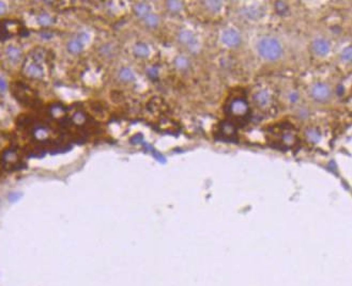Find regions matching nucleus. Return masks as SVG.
I'll list each match as a JSON object with an SVG mask.
<instances>
[{
	"mask_svg": "<svg viewBox=\"0 0 352 286\" xmlns=\"http://www.w3.org/2000/svg\"><path fill=\"white\" fill-rule=\"evenodd\" d=\"M167 7L171 12H179L182 10V2L180 1H167Z\"/></svg>",
	"mask_w": 352,
	"mask_h": 286,
	"instance_id": "nucleus-18",
	"label": "nucleus"
},
{
	"mask_svg": "<svg viewBox=\"0 0 352 286\" xmlns=\"http://www.w3.org/2000/svg\"><path fill=\"white\" fill-rule=\"evenodd\" d=\"M25 74L30 78L40 79L44 76V71L40 64L34 62L25 67Z\"/></svg>",
	"mask_w": 352,
	"mask_h": 286,
	"instance_id": "nucleus-4",
	"label": "nucleus"
},
{
	"mask_svg": "<svg viewBox=\"0 0 352 286\" xmlns=\"http://www.w3.org/2000/svg\"><path fill=\"white\" fill-rule=\"evenodd\" d=\"M77 39L82 42L83 45H85L87 43V42H88L89 35L86 32H82V33H80V35L77 36Z\"/></svg>",
	"mask_w": 352,
	"mask_h": 286,
	"instance_id": "nucleus-22",
	"label": "nucleus"
},
{
	"mask_svg": "<svg viewBox=\"0 0 352 286\" xmlns=\"http://www.w3.org/2000/svg\"><path fill=\"white\" fill-rule=\"evenodd\" d=\"M6 55L9 58V60H11L14 63H17L20 59H22L23 52H22V49L18 48V47L13 46V45H10V46L7 47Z\"/></svg>",
	"mask_w": 352,
	"mask_h": 286,
	"instance_id": "nucleus-6",
	"label": "nucleus"
},
{
	"mask_svg": "<svg viewBox=\"0 0 352 286\" xmlns=\"http://www.w3.org/2000/svg\"><path fill=\"white\" fill-rule=\"evenodd\" d=\"M259 55L267 60L275 61L280 59L283 54V47L280 42L274 38H264L257 45Z\"/></svg>",
	"mask_w": 352,
	"mask_h": 286,
	"instance_id": "nucleus-1",
	"label": "nucleus"
},
{
	"mask_svg": "<svg viewBox=\"0 0 352 286\" xmlns=\"http://www.w3.org/2000/svg\"><path fill=\"white\" fill-rule=\"evenodd\" d=\"M134 54L137 57H141V58L148 57V55H149L148 46L145 44H141V43L137 44L134 47Z\"/></svg>",
	"mask_w": 352,
	"mask_h": 286,
	"instance_id": "nucleus-12",
	"label": "nucleus"
},
{
	"mask_svg": "<svg viewBox=\"0 0 352 286\" xmlns=\"http://www.w3.org/2000/svg\"><path fill=\"white\" fill-rule=\"evenodd\" d=\"M351 56H352L351 47H347V48H345L344 51H343V59L346 60V61H350L351 60Z\"/></svg>",
	"mask_w": 352,
	"mask_h": 286,
	"instance_id": "nucleus-20",
	"label": "nucleus"
},
{
	"mask_svg": "<svg viewBox=\"0 0 352 286\" xmlns=\"http://www.w3.org/2000/svg\"><path fill=\"white\" fill-rule=\"evenodd\" d=\"M84 45L82 44V42L78 39H74L72 40L71 42H69L67 44V50H69L71 54H78L83 50Z\"/></svg>",
	"mask_w": 352,
	"mask_h": 286,
	"instance_id": "nucleus-9",
	"label": "nucleus"
},
{
	"mask_svg": "<svg viewBox=\"0 0 352 286\" xmlns=\"http://www.w3.org/2000/svg\"><path fill=\"white\" fill-rule=\"evenodd\" d=\"M206 6L210 10V11L218 12V10L220 9V7H222V2H219V1H207Z\"/></svg>",
	"mask_w": 352,
	"mask_h": 286,
	"instance_id": "nucleus-19",
	"label": "nucleus"
},
{
	"mask_svg": "<svg viewBox=\"0 0 352 286\" xmlns=\"http://www.w3.org/2000/svg\"><path fill=\"white\" fill-rule=\"evenodd\" d=\"M175 65L179 68V70H185L188 67V61L185 57L179 56L175 59Z\"/></svg>",
	"mask_w": 352,
	"mask_h": 286,
	"instance_id": "nucleus-16",
	"label": "nucleus"
},
{
	"mask_svg": "<svg viewBox=\"0 0 352 286\" xmlns=\"http://www.w3.org/2000/svg\"><path fill=\"white\" fill-rule=\"evenodd\" d=\"M36 19H38V23L41 26H44V27H47V26H50V25L52 24V18L50 16L49 14H46V13L40 14Z\"/></svg>",
	"mask_w": 352,
	"mask_h": 286,
	"instance_id": "nucleus-15",
	"label": "nucleus"
},
{
	"mask_svg": "<svg viewBox=\"0 0 352 286\" xmlns=\"http://www.w3.org/2000/svg\"><path fill=\"white\" fill-rule=\"evenodd\" d=\"M119 78L124 82H130L134 80V73L129 67H123L119 72Z\"/></svg>",
	"mask_w": 352,
	"mask_h": 286,
	"instance_id": "nucleus-8",
	"label": "nucleus"
},
{
	"mask_svg": "<svg viewBox=\"0 0 352 286\" xmlns=\"http://www.w3.org/2000/svg\"><path fill=\"white\" fill-rule=\"evenodd\" d=\"M18 199H19V195L17 192H12L9 194V200L11 201V202H15V201H17Z\"/></svg>",
	"mask_w": 352,
	"mask_h": 286,
	"instance_id": "nucleus-23",
	"label": "nucleus"
},
{
	"mask_svg": "<svg viewBox=\"0 0 352 286\" xmlns=\"http://www.w3.org/2000/svg\"><path fill=\"white\" fill-rule=\"evenodd\" d=\"M7 90H8V82L6 81V79L0 77V92L4 93Z\"/></svg>",
	"mask_w": 352,
	"mask_h": 286,
	"instance_id": "nucleus-21",
	"label": "nucleus"
},
{
	"mask_svg": "<svg viewBox=\"0 0 352 286\" xmlns=\"http://www.w3.org/2000/svg\"><path fill=\"white\" fill-rule=\"evenodd\" d=\"M6 11H7L6 3H4V2H0V15L4 14V13H6Z\"/></svg>",
	"mask_w": 352,
	"mask_h": 286,
	"instance_id": "nucleus-24",
	"label": "nucleus"
},
{
	"mask_svg": "<svg viewBox=\"0 0 352 286\" xmlns=\"http://www.w3.org/2000/svg\"><path fill=\"white\" fill-rule=\"evenodd\" d=\"M233 110L235 113H243L246 110V105L242 102V100H237L233 105Z\"/></svg>",
	"mask_w": 352,
	"mask_h": 286,
	"instance_id": "nucleus-17",
	"label": "nucleus"
},
{
	"mask_svg": "<svg viewBox=\"0 0 352 286\" xmlns=\"http://www.w3.org/2000/svg\"><path fill=\"white\" fill-rule=\"evenodd\" d=\"M179 41L183 44L191 45V44L194 43V42H195V38H194V35H193V33L191 32V31L183 30V31H181L180 34H179Z\"/></svg>",
	"mask_w": 352,
	"mask_h": 286,
	"instance_id": "nucleus-7",
	"label": "nucleus"
},
{
	"mask_svg": "<svg viewBox=\"0 0 352 286\" xmlns=\"http://www.w3.org/2000/svg\"><path fill=\"white\" fill-rule=\"evenodd\" d=\"M270 96L267 91H260L255 95V102L259 106H266L269 104Z\"/></svg>",
	"mask_w": 352,
	"mask_h": 286,
	"instance_id": "nucleus-10",
	"label": "nucleus"
},
{
	"mask_svg": "<svg viewBox=\"0 0 352 286\" xmlns=\"http://www.w3.org/2000/svg\"><path fill=\"white\" fill-rule=\"evenodd\" d=\"M313 49L319 56H324L329 54L330 51V44L327 40L324 39H317L314 41L313 43Z\"/></svg>",
	"mask_w": 352,
	"mask_h": 286,
	"instance_id": "nucleus-5",
	"label": "nucleus"
},
{
	"mask_svg": "<svg viewBox=\"0 0 352 286\" xmlns=\"http://www.w3.org/2000/svg\"><path fill=\"white\" fill-rule=\"evenodd\" d=\"M145 22H146L147 25L149 26V27L153 28V27H156V26L159 25L160 19H159V16H157V15L149 13L148 15H147V16H145Z\"/></svg>",
	"mask_w": 352,
	"mask_h": 286,
	"instance_id": "nucleus-14",
	"label": "nucleus"
},
{
	"mask_svg": "<svg viewBox=\"0 0 352 286\" xmlns=\"http://www.w3.org/2000/svg\"><path fill=\"white\" fill-rule=\"evenodd\" d=\"M134 10H135L136 15H138L139 17H145V16H147V15L149 14V10L150 9H149L148 4H146V3H138V4H136Z\"/></svg>",
	"mask_w": 352,
	"mask_h": 286,
	"instance_id": "nucleus-13",
	"label": "nucleus"
},
{
	"mask_svg": "<svg viewBox=\"0 0 352 286\" xmlns=\"http://www.w3.org/2000/svg\"><path fill=\"white\" fill-rule=\"evenodd\" d=\"M305 134L307 140L313 143H317L320 141V139H321V135H320L319 130L316 128H309L306 130Z\"/></svg>",
	"mask_w": 352,
	"mask_h": 286,
	"instance_id": "nucleus-11",
	"label": "nucleus"
},
{
	"mask_svg": "<svg viewBox=\"0 0 352 286\" xmlns=\"http://www.w3.org/2000/svg\"><path fill=\"white\" fill-rule=\"evenodd\" d=\"M312 96L314 99H316L317 102H327V100L331 96V90L330 88L324 83H316L312 88Z\"/></svg>",
	"mask_w": 352,
	"mask_h": 286,
	"instance_id": "nucleus-2",
	"label": "nucleus"
},
{
	"mask_svg": "<svg viewBox=\"0 0 352 286\" xmlns=\"http://www.w3.org/2000/svg\"><path fill=\"white\" fill-rule=\"evenodd\" d=\"M222 40L224 42V44L229 47H237L241 43V38L239 33L234 29H228L224 31Z\"/></svg>",
	"mask_w": 352,
	"mask_h": 286,
	"instance_id": "nucleus-3",
	"label": "nucleus"
}]
</instances>
